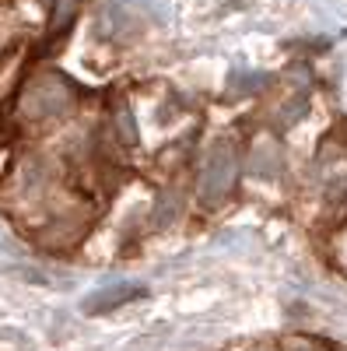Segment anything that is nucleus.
Returning <instances> with one entry per match:
<instances>
[{"label": "nucleus", "mask_w": 347, "mask_h": 351, "mask_svg": "<svg viewBox=\"0 0 347 351\" xmlns=\"http://www.w3.org/2000/svg\"><path fill=\"white\" fill-rule=\"evenodd\" d=\"M77 11H81V0H53V36L56 32H67L70 28V21L77 18Z\"/></svg>", "instance_id": "obj_7"}, {"label": "nucleus", "mask_w": 347, "mask_h": 351, "mask_svg": "<svg viewBox=\"0 0 347 351\" xmlns=\"http://www.w3.org/2000/svg\"><path fill=\"white\" fill-rule=\"evenodd\" d=\"M168 344V330H155V334H148V337H137L127 351H158V348H165Z\"/></svg>", "instance_id": "obj_9"}, {"label": "nucleus", "mask_w": 347, "mask_h": 351, "mask_svg": "<svg viewBox=\"0 0 347 351\" xmlns=\"http://www.w3.org/2000/svg\"><path fill=\"white\" fill-rule=\"evenodd\" d=\"M305 109H309V95H305V92H298V95L292 99V106L281 109V127H292L295 120H302Z\"/></svg>", "instance_id": "obj_8"}, {"label": "nucleus", "mask_w": 347, "mask_h": 351, "mask_svg": "<svg viewBox=\"0 0 347 351\" xmlns=\"http://www.w3.org/2000/svg\"><path fill=\"white\" fill-rule=\"evenodd\" d=\"M330 204H337V200H344V193H347V180H344V176H340V180H337V176H333V180H330Z\"/></svg>", "instance_id": "obj_10"}, {"label": "nucleus", "mask_w": 347, "mask_h": 351, "mask_svg": "<svg viewBox=\"0 0 347 351\" xmlns=\"http://www.w3.org/2000/svg\"><path fill=\"white\" fill-rule=\"evenodd\" d=\"M235 176H239L235 144H231L228 137L211 141L207 152H204V165H200V200H204L207 208L221 204L231 193V186H235Z\"/></svg>", "instance_id": "obj_2"}, {"label": "nucleus", "mask_w": 347, "mask_h": 351, "mask_svg": "<svg viewBox=\"0 0 347 351\" xmlns=\"http://www.w3.org/2000/svg\"><path fill=\"white\" fill-rule=\"evenodd\" d=\"M112 130H116V137H120L127 148H133V144H137V120H133V112H130L127 102H116L112 106Z\"/></svg>", "instance_id": "obj_5"}, {"label": "nucleus", "mask_w": 347, "mask_h": 351, "mask_svg": "<svg viewBox=\"0 0 347 351\" xmlns=\"http://www.w3.org/2000/svg\"><path fill=\"white\" fill-rule=\"evenodd\" d=\"M140 295H144V285H137V281H120V285L99 288L95 295H88V299L81 302V309L88 313V316H102V313L120 309V306H127V302H133V299H140Z\"/></svg>", "instance_id": "obj_3"}, {"label": "nucleus", "mask_w": 347, "mask_h": 351, "mask_svg": "<svg viewBox=\"0 0 347 351\" xmlns=\"http://www.w3.org/2000/svg\"><path fill=\"white\" fill-rule=\"evenodd\" d=\"M70 106H74V84L56 71L36 74L25 84L21 102H18L25 120H53V116H64Z\"/></svg>", "instance_id": "obj_1"}, {"label": "nucleus", "mask_w": 347, "mask_h": 351, "mask_svg": "<svg viewBox=\"0 0 347 351\" xmlns=\"http://www.w3.org/2000/svg\"><path fill=\"white\" fill-rule=\"evenodd\" d=\"M179 208H183V200H179V190H162L158 204H155V225L165 228L179 218Z\"/></svg>", "instance_id": "obj_6"}, {"label": "nucleus", "mask_w": 347, "mask_h": 351, "mask_svg": "<svg viewBox=\"0 0 347 351\" xmlns=\"http://www.w3.org/2000/svg\"><path fill=\"white\" fill-rule=\"evenodd\" d=\"M249 169L259 180H277L284 172V148L274 137H256L253 152H249Z\"/></svg>", "instance_id": "obj_4"}, {"label": "nucleus", "mask_w": 347, "mask_h": 351, "mask_svg": "<svg viewBox=\"0 0 347 351\" xmlns=\"http://www.w3.org/2000/svg\"><path fill=\"white\" fill-rule=\"evenodd\" d=\"M0 337H4V334H0Z\"/></svg>", "instance_id": "obj_11"}]
</instances>
